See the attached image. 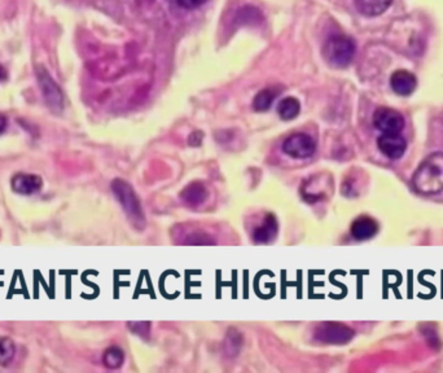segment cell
I'll list each match as a JSON object with an SVG mask.
<instances>
[{
	"label": "cell",
	"instance_id": "20",
	"mask_svg": "<svg viewBox=\"0 0 443 373\" xmlns=\"http://www.w3.org/2000/svg\"><path fill=\"white\" fill-rule=\"evenodd\" d=\"M131 330L134 333H137V335H140V336H144V335H148V332H149V328H151V324L149 323L143 322V323H132L129 325Z\"/></svg>",
	"mask_w": 443,
	"mask_h": 373
},
{
	"label": "cell",
	"instance_id": "19",
	"mask_svg": "<svg viewBox=\"0 0 443 373\" xmlns=\"http://www.w3.org/2000/svg\"><path fill=\"white\" fill-rule=\"evenodd\" d=\"M241 344H242V338H241L240 333H237L235 330H230L225 342V350L227 355H230V357L237 355V352L240 350Z\"/></svg>",
	"mask_w": 443,
	"mask_h": 373
},
{
	"label": "cell",
	"instance_id": "17",
	"mask_svg": "<svg viewBox=\"0 0 443 373\" xmlns=\"http://www.w3.org/2000/svg\"><path fill=\"white\" fill-rule=\"evenodd\" d=\"M124 360V354L119 347L112 346L110 349H107L104 355H102V362L104 364L110 368V369H116L118 367L122 366Z\"/></svg>",
	"mask_w": 443,
	"mask_h": 373
},
{
	"label": "cell",
	"instance_id": "16",
	"mask_svg": "<svg viewBox=\"0 0 443 373\" xmlns=\"http://www.w3.org/2000/svg\"><path fill=\"white\" fill-rule=\"evenodd\" d=\"M275 97H277L275 91H272V90H269V88L262 90V91H260V92L257 94L255 100H253V108H255L257 112H266V110H269V108H271V105L274 103Z\"/></svg>",
	"mask_w": 443,
	"mask_h": 373
},
{
	"label": "cell",
	"instance_id": "18",
	"mask_svg": "<svg viewBox=\"0 0 443 373\" xmlns=\"http://www.w3.org/2000/svg\"><path fill=\"white\" fill-rule=\"evenodd\" d=\"M15 344L8 337H0V366L7 367L15 358Z\"/></svg>",
	"mask_w": 443,
	"mask_h": 373
},
{
	"label": "cell",
	"instance_id": "8",
	"mask_svg": "<svg viewBox=\"0 0 443 373\" xmlns=\"http://www.w3.org/2000/svg\"><path fill=\"white\" fill-rule=\"evenodd\" d=\"M380 152L390 160H400L407 149V143L400 132H385L378 136Z\"/></svg>",
	"mask_w": 443,
	"mask_h": 373
},
{
	"label": "cell",
	"instance_id": "13",
	"mask_svg": "<svg viewBox=\"0 0 443 373\" xmlns=\"http://www.w3.org/2000/svg\"><path fill=\"white\" fill-rule=\"evenodd\" d=\"M359 13L365 17L383 15L392 6L393 0H354Z\"/></svg>",
	"mask_w": 443,
	"mask_h": 373
},
{
	"label": "cell",
	"instance_id": "3",
	"mask_svg": "<svg viewBox=\"0 0 443 373\" xmlns=\"http://www.w3.org/2000/svg\"><path fill=\"white\" fill-rule=\"evenodd\" d=\"M112 190L116 195L119 204L124 207V212L130 218L132 225L139 229H143L146 226L144 212L142 209L139 198L130 184L122 179H114L112 182Z\"/></svg>",
	"mask_w": 443,
	"mask_h": 373
},
{
	"label": "cell",
	"instance_id": "22",
	"mask_svg": "<svg viewBox=\"0 0 443 373\" xmlns=\"http://www.w3.org/2000/svg\"><path fill=\"white\" fill-rule=\"evenodd\" d=\"M7 124V118L4 117V116H0V135H1L3 132L6 131Z\"/></svg>",
	"mask_w": 443,
	"mask_h": 373
},
{
	"label": "cell",
	"instance_id": "1",
	"mask_svg": "<svg viewBox=\"0 0 443 373\" xmlns=\"http://www.w3.org/2000/svg\"><path fill=\"white\" fill-rule=\"evenodd\" d=\"M415 190L422 195H434L443 190V153L434 152L419 165L414 174Z\"/></svg>",
	"mask_w": 443,
	"mask_h": 373
},
{
	"label": "cell",
	"instance_id": "6",
	"mask_svg": "<svg viewBox=\"0 0 443 373\" xmlns=\"http://www.w3.org/2000/svg\"><path fill=\"white\" fill-rule=\"evenodd\" d=\"M283 151L284 153L288 154L292 158L305 160L310 158L315 153L316 144L310 135L297 132L285 139L283 143Z\"/></svg>",
	"mask_w": 443,
	"mask_h": 373
},
{
	"label": "cell",
	"instance_id": "23",
	"mask_svg": "<svg viewBox=\"0 0 443 373\" xmlns=\"http://www.w3.org/2000/svg\"><path fill=\"white\" fill-rule=\"evenodd\" d=\"M6 77H7L6 70L3 69V66L0 65V82L4 81V80H6Z\"/></svg>",
	"mask_w": 443,
	"mask_h": 373
},
{
	"label": "cell",
	"instance_id": "7",
	"mask_svg": "<svg viewBox=\"0 0 443 373\" xmlns=\"http://www.w3.org/2000/svg\"><path fill=\"white\" fill-rule=\"evenodd\" d=\"M373 124L378 131L400 132L405 127V118L398 110L381 107L373 113Z\"/></svg>",
	"mask_w": 443,
	"mask_h": 373
},
{
	"label": "cell",
	"instance_id": "11",
	"mask_svg": "<svg viewBox=\"0 0 443 373\" xmlns=\"http://www.w3.org/2000/svg\"><path fill=\"white\" fill-rule=\"evenodd\" d=\"M378 222L367 215L356 218L350 228V232L356 240H368L378 234Z\"/></svg>",
	"mask_w": 443,
	"mask_h": 373
},
{
	"label": "cell",
	"instance_id": "21",
	"mask_svg": "<svg viewBox=\"0 0 443 373\" xmlns=\"http://www.w3.org/2000/svg\"><path fill=\"white\" fill-rule=\"evenodd\" d=\"M208 0H178V4L183 8L187 9H193V8L200 7L205 4Z\"/></svg>",
	"mask_w": 443,
	"mask_h": 373
},
{
	"label": "cell",
	"instance_id": "15",
	"mask_svg": "<svg viewBox=\"0 0 443 373\" xmlns=\"http://www.w3.org/2000/svg\"><path fill=\"white\" fill-rule=\"evenodd\" d=\"M301 112V104L296 97H285L277 105V114L284 121H292L297 117Z\"/></svg>",
	"mask_w": 443,
	"mask_h": 373
},
{
	"label": "cell",
	"instance_id": "2",
	"mask_svg": "<svg viewBox=\"0 0 443 373\" xmlns=\"http://www.w3.org/2000/svg\"><path fill=\"white\" fill-rule=\"evenodd\" d=\"M356 45L351 38L346 36H332L323 45V58L328 65L336 69H343L351 64L356 56Z\"/></svg>",
	"mask_w": 443,
	"mask_h": 373
},
{
	"label": "cell",
	"instance_id": "12",
	"mask_svg": "<svg viewBox=\"0 0 443 373\" xmlns=\"http://www.w3.org/2000/svg\"><path fill=\"white\" fill-rule=\"evenodd\" d=\"M208 196V190L201 182H192L181 192V198L189 206L203 205Z\"/></svg>",
	"mask_w": 443,
	"mask_h": 373
},
{
	"label": "cell",
	"instance_id": "4",
	"mask_svg": "<svg viewBox=\"0 0 443 373\" xmlns=\"http://www.w3.org/2000/svg\"><path fill=\"white\" fill-rule=\"evenodd\" d=\"M38 82L42 91L44 102L53 113H60L64 108V95L58 83L53 81L51 75L44 69L43 66H38Z\"/></svg>",
	"mask_w": 443,
	"mask_h": 373
},
{
	"label": "cell",
	"instance_id": "5",
	"mask_svg": "<svg viewBox=\"0 0 443 373\" xmlns=\"http://www.w3.org/2000/svg\"><path fill=\"white\" fill-rule=\"evenodd\" d=\"M314 337L323 344L345 345L353 340L354 330L341 323L326 322L315 328Z\"/></svg>",
	"mask_w": 443,
	"mask_h": 373
},
{
	"label": "cell",
	"instance_id": "10",
	"mask_svg": "<svg viewBox=\"0 0 443 373\" xmlns=\"http://www.w3.org/2000/svg\"><path fill=\"white\" fill-rule=\"evenodd\" d=\"M390 86L397 95L410 96L417 87V78L414 73L400 69L392 74Z\"/></svg>",
	"mask_w": 443,
	"mask_h": 373
},
{
	"label": "cell",
	"instance_id": "9",
	"mask_svg": "<svg viewBox=\"0 0 443 373\" xmlns=\"http://www.w3.org/2000/svg\"><path fill=\"white\" fill-rule=\"evenodd\" d=\"M11 187L18 195L30 196L34 195L43 187V180L37 174H28V173H20L16 174L11 180Z\"/></svg>",
	"mask_w": 443,
	"mask_h": 373
},
{
	"label": "cell",
	"instance_id": "14",
	"mask_svg": "<svg viewBox=\"0 0 443 373\" xmlns=\"http://www.w3.org/2000/svg\"><path fill=\"white\" fill-rule=\"evenodd\" d=\"M277 222L275 215L267 214L258 227H255L253 239L255 242H269L277 236Z\"/></svg>",
	"mask_w": 443,
	"mask_h": 373
}]
</instances>
